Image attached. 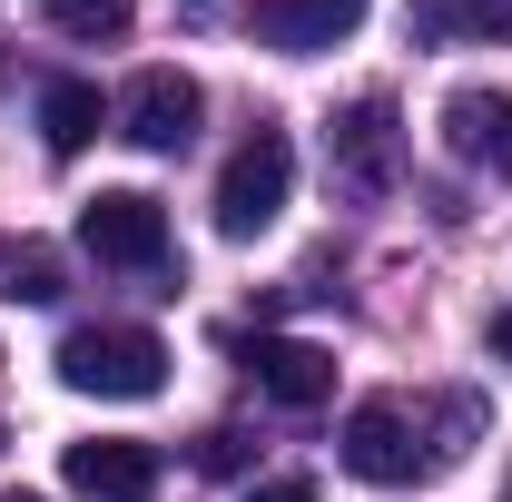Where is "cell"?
<instances>
[{
    "instance_id": "cell-1",
    "label": "cell",
    "mask_w": 512,
    "mask_h": 502,
    "mask_svg": "<svg viewBox=\"0 0 512 502\" xmlns=\"http://www.w3.org/2000/svg\"><path fill=\"white\" fill-rule=\"evenodd\" d=\"M60 384L69 394H99V404H148L168 384V345L148 325H79L60 345Z\"/></svg>"
},
{
    "instance_id": "cell-2",
    "label": "cell",
    "mask_w": 512,
    "mask_h": 502,
    "mask_svg": "<svg viewBox=\"0 0 512 502\" xmlns=\"http://www.w3.org/2000/svg\"><path fill=\"white\" fill-rule=\"evenodd\" d=\"M79 247L99 256V266H119V276H168L178 237H168V207L148 188H99L79 207Z\"/></svg>"
},
{
    "instance_id": "cell-3",
    "label": "cell",
    "mask_w": 512,
    "mask_h": 502,
    "mask_svg": "<svg viewBox=\"0 0 512 502\" xmlns=\"http://www.w3.org/2000/svg\"><path fill=\"white\" fill-rule=\"evenodd\" d=\"M286 188H296V148H286V128H256L217 168V237H266L286 217Z\"/></svg>"
},
{
    "instance_id": "cell-4",
    "label": "cell",
    "mask_w": 512,
    "mask_h": 502,
    "mask_svg": "<svg viewBox=\"0 0 512 502\" xmlns=\"http://www.w3.org/2000/svg\"><path fill=\"white\" fill-rule=\"evenodd\" d=\"M335 463L355 473V483H414L434 453H424V424H414V404H394V394H375V404H355L345 414V434H335Z\"/></svg>"
},
{
    "instance_id": "cell-5",
    "label": "cell",
    "mask_w": 512,
    "mask_h": 502,
    "mask_svg": "<svg viewBox=\"0 0 512 502\" xmlns=\"http://www.w3.org/2000/svg\"><path fill=\"white\" fill-rule=\"evenodd\" d=\"M197 119H207V89H197L188 69H138L128 99H119V138L148 148V158H178L197 138Z\"/></svg>"
},
{
    "instance_id": "cell-6",
    "label": "cell",
    "mask_w": 512,
    "mask_h": 502,
    "mask_svg": "<svg viewBox=\"0 0 512 502\" xmlns=\"http://www.w3.org/2000/svg\"><path fill=\"white\" fill-rule=\"evenodd\" d=\"M325 168L345 178L355 197H384L394 168H404V128H394V99H355L325 119Z\"/></svg>"
},
{
    "instance_id": "cell-7",
    "label": "cell",
    "mask_w": 512,
    "mask_h": 502,
    "mask_svg": "<svg viewBox=\"0 0 512 502\" xmlns=\"http://www.w3.org/2000/svg\"><path fill=\"white\" fill-rule=\"evenodd\" d=\"M237 365H247L256 394L286 404V414H316L325 394H335V355L306 345V335H237Z\"/></svg>"
},
{
    "instance_id": "cell-8",
    "label": "cell",
    "mask_w": 512,
    "mask_h": 502,
    "mask_svg": "<svg viewBox=\"0 0 512 502\" xmlns=\"http://www.w3.org/2000/svg\"><path fill=\"white\" fill-rule=\"evenodd\" d=\"M365 10L375 0H247V40L256 50H286V60H316V50L365 30Z\"/></svg>"
},
{
    "instance_id": "cell-9",
    "label": "cell",
    "mask_w": 512,
    "mask_h": 502,
    "mask_svg": "<svg viewBox=\"0 0 512 502\" xmlns=\"http://www.w3.org/2000/svg\"><path fill=\"white\" fill-rule=\"evenodd\" d=\"M69 493H89V502H148V493H158V443H138V434L69 443Z\"/></svg>"
},
{
    "instance_id": "cell-10",
    "label": "cell",
    "mask_w": 512,
    "mask_h": 502,
    "mask_svg": "<svg viewBox=\"0 0 512 502\" xmlns=\"http://www.w3.org/2000/svg\"><path fill=\"white\" fill-rule=\"evenodd\" d=\"M444 148L463 168H493L512 188V89H453L444 99Z\"/></svg>"
},
{
    "instance_id": "cell-11",
    "label": "cell",
    "mask_w": 512,
    "mask_h": 502,
    "mask_svg": "<svg viewBox=\"0 0 512 502\" xmlns=\"http://www.w3.org/2000/svg\"><path fill=\"white\" fill-rule=\"evenodd\" d=\"M99 128H109V99H99L89 79H50V89H40V138H50V158H79Z\"/></svg>"
},
{
    "instance_id": "cell-12",
    "label": "cell",
    "mask_w": 512,
    "mask_h": 502,
    "mask_svg": "<svg viewBox=\"0 0 512 502\" xmlns=\"http://www.w3.org/2000/svg\"><path fill=\"white\" fill-rule=\"evenodd\" d=\"M414 40H512V0H414Z\"/></svg>"
},
{
    "instance_id": "cell-13",
    "label": "cell",
    "mask_w": 512,
    "mask_h": 502,
    "mask_svg": "<svg viewBox=\"0 0 512 502\" xmlns=\"http://www.w3.org/2000/svg\"><path fill=\"white\" fill-rule=\"evenodd\" d=\"M0 296H10V306H50V296H60V256L40 247V237L0 247Z\"/></svg>"
},
{
    "instance_id": "cell-14",
    "label": "cell",
    "mask_w": 512,
    "mask_h": 502,
    "mask_svg": "<svg viewBox=\"0 0 512 502\" xmlns=\"http://www.w3.org/2000/svg\"><path fill=\"white\" fill-rule=\"evenodd\" d=\"M40 10H50V30H69V40H119L138 0H40Z\"/></svg>"
},
{
    "instance_id": "cell-15",
    "label": "cell",
    "mask_w": 512,
    "mask_h": 502,
    "mask_svg": "<svg viewBox=\"0 0 512 502\" xmlns=\"http://www.w3.org/2000/svg\"><path fill=\"white\" fill-rule=\"evenodd\" d=\"M197 463H207V473H237V463H247V434H237V424H217V434L197 443Z\"/></svg>"
},
{
    "instance_id": "cell-16",
    "label": "cell",
    "mask_w": 512,
    "mask_h": 502,
    "mask_svg": "<svg viewBox=\"0 0 512 502\" xmlns=\"http://www.w3.org/2000/svg\"><path fill=\"white\" fill-rule=\"evenodd\" d=\"M247 502H316V483H256Z\"/></svg>"
},
{
    "instance_id": "cell-17",
    "label": "cell",
    "mask_w": 512,
    "mask_h": 502,
    "mask_svg": "<svg viewBox=\"0 0 512 502\" xmlns=\"http://www.w3.org/2000/svg\"><path fill=\"white\" fill-rule=\"evenodd\" d=\"M483 345H493V355H503V365H512V306L493 315V325H483Z\"/></svg>"
},
{
    "instance_id": "cell-18",
    "label": "cell",
    "mask_w": 512,
    "mask_h": 502,
    "mask_svg": "<svg viewBox=\"0 0 512 502\" xmlns=\"http://www.w3.org/2000/svg\"><path fill=\"white\" fill-rule=\"evenodd\" d=\"M0 502H40V493H0Z\"/></svg>"
},
{
    "instance_id": "cell-19",
    "label": "cell",
    "mask_w": 512,
    "mask_h": 502,
    "mask_svg": "<svg viewBox=\"0 0 512 502\" xmlns=\"http://www.w3.org/2000/svg\"><path fill=\"white\" fill-rule=\"evenodd\" d=\"M503 502H512V483H503Z\"/></svg>"
}]
</instances>
